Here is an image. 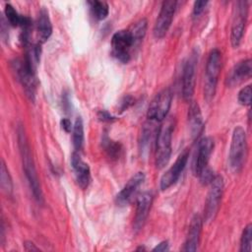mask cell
Instances as JSON below:
<instances>
[{
    "label": "cell",
    "instance_id": "obj_21",
    "mask_svg": "<svg viewBox=\"0 0 252 252\" xmlns=\"http://www.w3.org/2000/svg\"><path fill=\"white\" fill-rule=\"evenodd\" d=\"M155 133V130L152 125L150 124H145L142 130L141 134V139H140V151L142 155H145L149 152L151 148V143L153 140V135Z\"/></svg>",
    "mask_w": 252,
    "mask_h": 252
},
{
    "label": "cell",
    "instance_id": "obj_30",
    "mask_svg": "<svg viewBox=\"0 0 252 252\" xmlns=\"http://www.w3.org/2000/svg\"><path fill=\"white\" fill-rule=\"evenodd\" d=\"M97 116L99 118V120L101 121H106V122H111L113 120H115V117H113L112 115H110L107 111L105 110H100L98 113H97Z\"/></svg>",
    "mask_w": 252,
    "mask_h": 252
},
{
    "label": "cell",
    "instance_id": "obj_23",
    "mask_svg": "<svg viewBox=\"0 0 252 252\" xmlns=\"http://www.w3.org/2000/svg\"><path fill=\"white\" fill-rule=\"evenodd\" d=\"M91 10L94 15V17L96 20H104L109 12L108 5L104 1H92L90 2Z\"/></svg>",
    "mask_w": 252,
    "mask_h": 252
},
{
    "label": "cell",
    "instance_id": "obj_18",
    "mask_svg": "<svg viewBox=\"0 0 252 252\" xmlns=\"http://www.w3.org/2000/svg\"><path fill=\"white\" fill-rule=\"evenodd\" d=\"M202 224L203 220L200 215L196 214L190 222L187 237L184 243V247L182 248L183 251H196L200 242V235L202 231Z\"/></svg>",
    "mask_w": 252,
    "mask_h": 252
},
{
    "label": "cell",
    "instance_id": "obj_13",
    "mask_svg": "<svg viewBox=\"0 0 252 252\" xmlns=\"http://www.w3.org/2000/svg\"><path fill=\"white\" fill-rule=\"evenodd\" d=\"M145 181V174L144 172H137L134 174L128 182L125 184V186L121 189V191L116 195L115 202L118 206L124 207L127 206L136 196L140 186Z\"/></svg>",
    "mask_w": 252,
    "mask_h": 252
},
{
    "label": "cell",
    "instance_id": "obj_14",
    "mask_svg": "<svg viewBox=\"0 0 252 252\" xmlns=\"http://www.w3.org/2000/svg\"><path fill=\"white\" fill-rule=\"evenodd\" d=\"M15 70L19 81L22 83L28 96L33 99L35 93V72L32 71L25 62V60H17L15 63Z\"/></svg>",
    "mask_w": 252,
    "mask_h": 252
},
{
    "label": "cell",
    "instance_id": "obj_33",
    "mask_svg": "<svg viewBox=\"0 0 252 252\" xmlns=\"http://www.w3.org/2000/svg\"><path fill=\"white\" fill-rule=\"evenodd\" d=\"M132 103H133V98L131 96H126L121 102V110L128 108Z\"/></svg>",
    "mask_w": 252,
    "mask_h": 252
},
{
    "label": "cell",
    "instance_id": "obj_24",
    "mask_svg": "<svg viewBox=\"0 0 252 252\" xmlns=\"http://www.w3.org/2000/svg\"><path fill=\"white\" fill-rule=\"evenodd\" d=\"M147 27H148V23L146 19H141L138 22H136L130 29L129 31L131 32L136 43L140 42L145 34H146V31H147Z\"/></svg>",
    "mask_w": 252,
    "mask_h": 252
},
{
    "label": "cell",
    "instance_id": "obj_4",
    "mask_svg": "<svg viewBox=\"0 0 252 252\" xmlns=\"http://www.w3.org/2000/svg\"><path fill=\"white\" fill-rule=\"evenodd\" d=\"M221 67V54L217 48L213 49L208 57L206 65V76L204 85V94L208 101H211L215 95L217 84Z\"/></svg>",
    "mask_w": 252,
    "mask_h": 252
},
{
    "label": "cell",
    "instance_id": "obj_20",
    "mask_svg": "<svg viewBox=\"0 0 252 252\" xmlns=\"http://www.w3.org/2000/svg\"><path fill=\"white\" fill-rule=\"evenodd\" d=\"M36 32H37V38L38 43L45 42L52 33V25L51 21L48 16V12L45 9H41L37 22H36Z\"/></svg>",
    "mask_w": 252,
    "mask_h": 252
},
{
    "label": "cell",
    "instance_id": "obj_17",
    "mask_svg": "<svg viewBox=\"0 0 252 252\" xmlns=\"http://www.w3.org/2000/svg\"><path fill=\"white\" fill-rule=\"evenodd\" d=\"M71 164L74 169L78 185L83 189L87 188L91 182V170L89 165L81 158L77 151L72 154Z\"/></svg>",
    "mask_w": 252,
    "mask_h": 252
},
{
    "label": "cell",
    "instance_id": "obj_1",
    "mask_svg": "<svg viewBox=\"0 0 252 252\" xmlns=\"http://www.w3.org/2000/svg\"><path fill=\"white\" fill-rule=\"evenodd\" d=\"M18 145L20 149V154L22 157L23 168L26 174V177L29 181L30 187L32 191V194L38 203L43 202V195L40 187V183L37 177L36 169L34 166L32 155L31 153V148L28 142L27 135L25 133V129L22 126L18 128Z\"/></svg>",
    "mask_w": 252,
    "mask_h": 252
},
{
    "label": "cell",
    "instance_id": "obj_32",
    "mask_svg": "<svg viewBox=\"0 0 252 252\" xmlns=\"http://www.w3.org/2000/svg\"><path fill=\"white\" fill-rule=\"evenodd\" d=\"M167 250H169V246H168V242L166 240L160 242L153 249V251H159V252H164Z\"/></svg>",
    "mask_w": 252,
    "mask_h": 252
},
{
    "label": "cell",
    "instance_id": "obj_25",
    "mask_svg": "<svg viewBox=\"0 0 252 252\" xmlns=\"http://www.w3.org/2000/svg\"><path fill=\"white\" fill-rule=\"evenodd\" d=\"M1 187L8 194L11 195L13 192V182L10 176L9 170L6 167L5 161L1 160Z\"/></svg>",
    "mask_w": 252,
    "mask_h": 252
},
{
    "label": "cell",
    "instance_id": "obj_11",
    "mask_svg": "<svg viewBox=\"0 0 252 252\" xmlns=\"http://www.w3.org/2000/svg\"><path fill=\"white\" fill-rule=\"evenodd\" d=\"M214 150V141L210 137L202 138L198 143V150L194 163V173L199 177L209 168V160Z\"/></svg>",
    "mask_w": 252,
    "mask_h": 252
},
{
    "label": "cell",
    "instance_id": "obj_27",
    "mask_svg": "<svg viewBox=\"0 0 252 252\" xmlns=\"http://www.w3.org/2000/svg\"><path fill=\"white\" fill-rule=\"evenodd\" d=\"M102 144L104 147V151L107 153L108 157L111 158H117L121 153V146L119 143H116L110 140L107 136H104L102 140Z\"/></svg>",
    "mask_w": 252,
    "mask_h": 252
},
{
    "label": "cell",
    "instance_id": "obj_2",
    "mask_svg": "<svg viewBox=\"0 0 252 252\" xmlns=\"http://www.w3.org/2000/svg\"><path fill=\"white\" fill-rule=\"evenodd\" d=\"M173 127V120L168 119L158 130L156 147V165L158 168L164 167L170 158Z\"/></svg>",
    "mask_w": 252,
    "mask_h": 252
},
{
    "label": "cell",
    "instance_id": "obj_22",
    "mask_svg": "<svg viewBox=\"0 0 252 252\" xmlns=\"http://www.w3.org/2000/svg\"><path fill=\"white\" fill-rule=\"evenodd\" d=\"M73 145L76 151H80L84 144V124L81 117H77L73 126Z\"/></svg>",
    "mask_w": 252,
    "mask_h": 252
},
{
    "label": "cell",
    "instance_id": "obj_26",
    "mask_svg": "<svg viewBox=\"0 0 252 252\" xmlns=\"http://www.w3.org/2000/svg\"><path fill=\"white\" fill-rule=\"evenodd\" d=\"M252 250V224L249 223L243 229L240 238V251L250 252Z\"/></svg>",
    "mask_w": 252,
    "mask_h": 252
},
{
    "label": "cell",
    "instance_id": "obj_6",
    "mask_svg": "<svg viewBox=\"0 0 252 252\" xmlns=\"http://www.w3.org/2000/svg\"><path fill=\"white\" fill-rule=\"evenodd\" d=\"M223 192V179L220 175H217L211 181V187L207 195L205 209H204V220L211 222L215 220L221 200Z\"/></svg>",
    "mask_w": 252,
    "mask_h": 252
},
{
    "label": "cell",
    "instance_id": "obj_3",
    "mask_svg": "<svg viewBox=\"0 0 252 252\" xmlns=\"http://www.w3.org/2000/svg\"><path fill=\"white\" fill-rule=\"evenodd\" d=\"M247 157V139L246 133L241 126H237L234 128L231 143L229 148L228 160L230 168L238 172L241 170L243 164L245 163V159Z\"/></svg>",
    "mask_w": 252,
    "mask_h": 252
},
{
    "label": "cell",
    "instance_id": "obj_28",
    "mask_svg": "<svg viewBox=\"0 0 252 252\" xmlns=\"http://www.w3.org/2000/svg\"><path fill=\"white\" fill-rule=\"evenodd\" d=\"M251 94H252V89L251 86L248 85L244 88H242L238 93V101L242 105L249 106L251 103Z\"/></svg>",
    "mask_w": 252,
    "mask_h": 252
},
{
    "label": "cell",
    "instance_id": "obj_8",
    "mask_svg": "<svg viewBox=\"0 0 252 252\" xmlns=\"http://www.w3.org/2000/svg\"><path fill=\"white\" fill-rule=\"evenodd\" d=\"M172 100V93L170 89H163L151 101L147 116L150 121H162L170 108Z\"/></svg>",
    "mask_w": 252,
    "mask_h": 252
},
{
    "label": "cell",
    "instance_id": "obj_19",
    "mask_svg": "<svg viewBox=\"0 0 252 252\" xmlns=\"http://www.w3.org/2000/svg\"><path fill=\"white\" fill-rule=\"evenodd\" d=\"M188 122L192 138L197 139L201 135L204 126L200 107L195 101H191L190 103L188 110Z\"/></svg>",
    "mask_w": 252,
    "mask_h": 252
},
{
    "label": "cell",
    "instance_id": "obj_29",
    "mask_svg": "<svg viewBox=\"0 0 252 252\" xmlns=\"http://www.w3.org/2000/svg\"><path fill=\"white\" fill-rule=\"evenodd\" d=\"M207 4H208L207 1H195L193 6V16L194 17L199 16L204 11Z\"/></svg>",
    "mask_w": 252,
    "mask_h": 252
},
{
    "label": "cell",
    "instance_id": "obj_5",
    "mask_svg": "<svg viewBox=\"0 0 252 252\" xmlns=\"http://www.w3.org/2000/svg\"><path fill=\"white\" fill-rule=\"evenodd\" d=\"M136 41L129 30L116 32L111 38L113 56L122 63H127L131 57V49L136 45Z\"/></svg>",
    "mask_w": 252,
    "mask_h": 252
},
{
    "label": "cell",
    "instance_id": "obj_7",
    "mask_svg": "<svg viewBox=\"0 0 252 252\" xmlns=\"http://www.w3.org/2000/svg\"><path fill=\"white\" fill-rule=\"evenodd\" d=\"M248 17V2L237 1L233 11V19L230 30V41L233 47H237L242 39Z\"/></svg>",
    "mask_w": 252,
    "mask_h": 252
},
{
    "label": "cell",
    "instance_id": "obj_31",
    "mask_svg": "<svg viewBox=\"0 0 252 252\" xmlns=\"http://www.w3.org/2000/svg\"><path fill=\"white\" fill-rule=\"evenodd\" d=\"M60 124H61L63 130H64L65 132H67V133L71 132V130L73 129L72 123H71V121H70L68 118H63V119H61Z\"/></svg>",
    "mask_w": 252,
    "mask_h": 252
},
{
    "label": "cell",
    "instance_id": "obj_9",
    "mask_svg": "<svg viewBox=\"0 0 252 252\" xmlns=\"http://www.w3.org/2000/svg\"><path fill=\"white\" fill-rule=\"evenodd\" d=\"M176 4L177 2L174 0H166L162 2L159 14L154 26V35L157 38H162L168 32L175 13Z\"/></svg>",
    "mask_w": 252,
    "mask_h": 252
},
{
    "label": "cell",
    "instance_id": "obj_10",
    "mask_svg": "<svg viewBox=\"0 0 252 252\" xmlns=\"http://www.w3.org/2000/svg\"><path fill=\"white\" fill-rule=\"evenodd\" d=\"M197 54L193 52L187 59L183 67L182 74V96L184 100L190 101L195 89V73H196Z\"/></svg>",
    "mask_w": 252,
    "mask_h": 252
},
{
    "label": "cell",
    "instance_id": "obj_16",
    "mask_svg": "<svg viewBox=\"0 0 252 252\" xmlns=\"http://www.w3.org/2000/svg\"><path fill=\"white\" fill-rule=\"evenodd\" d=\"M252 62L251 59H245L237 63L228 73L225 83L229 87H234L251 77Z\"/></svg>",
    "mask_w": 252,
    "mask_h": 252
},
{
    "label": "cell",
    "instance_id": "obj_15",
    "mask_svg": "<svg viewBox=\"0 0 252 252\" xmlns=\"http://www.w3.org/2000/svg\"><path fill=\"white\" fill-rule=\"evenodd\" d=\"M153 203V193L150 191L142 193L137 199L136 214L134 218V229L136 231L140 230L148 218L151 206Z\"/></svg>",
    "mask_w": 252,
    "mask_h": 252
},
{
    "label": "cell",
    "instance_id": "obj_12",
    "mask_svg": "<svg viewBox=\"0 0 252 252\" xmlns=\"http://www.w3.org/2000/svg\"><path fill=\"white\" fill-rule=\"evenodd\" d=\"M189 158L188 150H184L176 158L174 163L167 169V171L160 178V189L166 190L171 185H173L179 178L181 172L183 171L187 160Z\"/></svg>",
    "mask_w": 252,
    "mask_h": 252
},
{
    "label": "cell",
    "instance_id": "obj_34",
    "mask_svg": "<svg viewBox=\"0 0 252 252\" xmlns=\"http://www.w3.org/2000/svg\"><path fill=\"white\" fill-rule=\"evenodd\" d=\"M25 249L27 251H36V250H38V248L35 247L34 244L32 242H31V241H27L25 243Z\"/></svg>",
    "mask_w": 252,
    "mask_h": 252
}]
</instances>
